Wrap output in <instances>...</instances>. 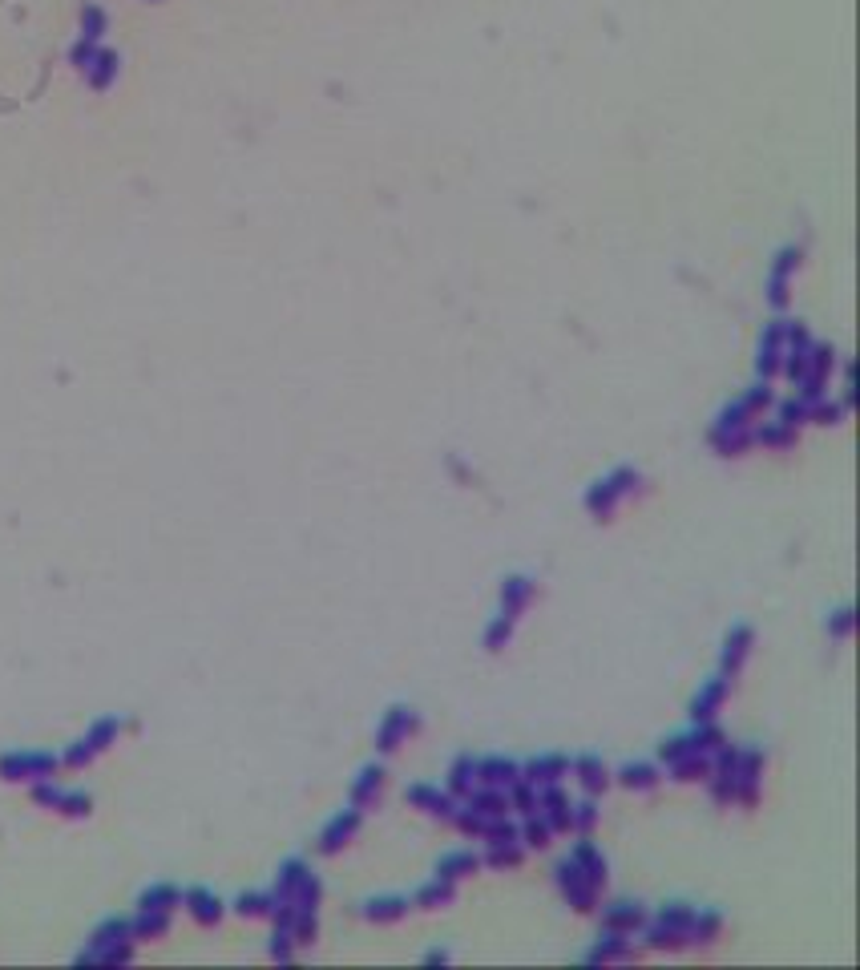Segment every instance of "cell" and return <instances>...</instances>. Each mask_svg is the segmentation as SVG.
<instances>
[{
    "label": "cell",
    "mask_w": 860,
    "mask_h": 970,
    "mask_svg": "<svg viewBox=\"0 0 860 970\" xmlns=\"http://www.w3.org/2000/svg\"><path fill=\"white\" fill-rule=\"evenodd\" d=\"M638 485H642V473L634 465H614L606 477H598L590 490H586L582 506H586V514L594 522H610L614 510H618V502L630 498V494H638Z\"/></svg>",
    "instance_id": "1"
},
{
    "label": "cell",
    "mask_w": 860,
    "mask_h": 970,
    "mask_svg": "<svg viewBox=\"0 0 860 970\" xmlns=\"http://www.w3.org/2000/svg\"><path fill=\"white\" fill-rule=\"evenodd\" d=\"M134 930H130V918H122V914H114V918H105L93 934H89V942H85V950H77V962L85 966V962H110V966H118V962H130L134 958Z\"/></svg>",
    "instance_id": "2"
},
{
    "label": "cell",
    "mask_w": 860,
    "mask_h": 970,
    "mask_svg": "<svg viewBox=\"0 0 860 970\" xmlns=\"http://www.w3.org/2000/svg\"><path fill=\"white\" fill-rule=\"evenodd\" d=\"M61 768V756L57 752H45V748H13V752H0V781H13V785H37V781H53V772Z\"/></svg>",
    "instance_id": "3"
},
{
    "label": "cell",
    "mask_w": 860,
    "mask_h": 970,
    "mask_svg": "<svg viewBox=\"0 0 860 970\" xmlns=\"http://www.w3.org/2000/svg\"><path fill=\"white\" fill-rule=\"evenodd\" d=\"M118 736H122V716H97V720L89 724V732H85L81 740H73V744L61 752V764H69V768H85L93 756H101L110 744H118Z\"/></svg>",
    "instance_id": "4"
},
{
    "label": "cell",
    "mask_w": 860,
    "mask_h": 970,
    "mask_svg": "<svg viewBox=\"0 0 860 970\" xmlns=\"http://www.w3.org/2000/svg\"><path fill=\"white\" fill-rule=\"evenodd\" d=\"M554 886H558V894H562L578 914H590V910L598 906V886L586 878V873H582L570 857H562V861L554 865Z\"/></svg>",
    "instance_id": "5"
},
{
    "label": "cell",
    "mask_w": 860,
    "mask_h": 970,
    "mask_svg": "<svg viewBox=\"0 0 860 970\" xmlns=\"http://www.w3.org/2000/svg\"><path fill=\"white\" fill-rule=\"evenodd\" d=\"M416 728H420L416 708H408V704H392V708L384 712L380 728H376V752H380V756H392Z\"/></svg>",
    "instance_id": "6"
},
{
    "label": "cell",
    "mask_w": 860,
    "mask_h": 970,
    "mask_svg": "<svg viewBox=\"0 0 860 970\" xmlns=\"http://www.w3.org/2000/svg\"><path fill=\"white\" fill-rule=\"evenodd\" d=\"M360 825H364V809H356V805L332 813V817L324 821V829H319V841H315L319 853H324V857H336L344 845H352V837L360 833Z\"/></svg>",
    "instance_id": "7"
},
{
    "label": "cell",
    "mask_w": 860,
    "mask_h": 970,
    "mask_svg": "<svg viewBox=\"0 0 860 970\" xmlns=\"http://www.w3.org/2000/svg\"><path fill=\"white\" fill-rule=\"evenodd\" d=\"M751 647H756V627H751V623H731L723 631V643H719V675L735 679L743 671Z\"/></svg>",
    "instance_id": "8"
},
{
    "label": "cell",
    "mask_w": 860,
    "mask_h": 970,
    "mask_svg": "<svg viewBox=\"0 0 860 970\" xmlns=\"http://www.w3.org/2000/svg\"><path fill=\"white\" fill-rule=\"evenodd\" d=\"M33 801L41 809H53V813H65V817H89L93 813V797L85 789H57L53 781H37Z\"/></svg>",
    "instance_id": "9"
},
{
    "label": "cell",
    "mask_w": 860,
    "mask_h": 970,
    "mask_svg": "<svg viewBox=\"0 0 860 970\" xmlns=\"http://www.w3.org/2000/svg\"><path fill=\"white\" fill-rule=\"evenodd\" d=\"M760 781H764V752L760 748H739L735 760V801L756 805L760 801Z\"/></svg>",
    "instance_id": "10"
},
{
    "label": "cell",
    "mask_w": 860,
    "mask_h": 970,
    "mask_svg": "<svg viewBox=\"0 0 860 970\" xmlns=\"http://www.w3.org/2000/svg\"><path fill=\"white\" fill-rule=\"evenodd\" d=\"M404 801H408L412 809L428 813V817H441V821H453V813H457V797L445 793V789H437V785H428V781L408 785V789H404Z\"/></svg>",
    "instance_id": "11"
},
{
    "label": "cell",
    "mask_w": 860,
    "mask_h": 970,
    "mask_svg": "<svg viewBox=\"0 0 860 970\" xmlns=\"http://www.w3.org/2000/svg\"><path fill=\"white\" fill-rule=\"evenodd\" d=\"M570 772V756L566 752H537L521 764V781H529L533 789L542 785H562V776Z\"/></svg>",
    "instance_id": "12"
},
{
    "label": "cell",
    "mask_w": 860,
    "mask_h": 970,
    "mask_svg": "<svg viewBox=\"0 0 860 970\" xmlns=\"http://www.w3.org/2000/svg\"><path fill=\"white\" fill-rule=\"evenodd\" d=\"M727 696H731V679L727 675H711V679H703L699 684V692H695V700H691V724H703V720H715L719 716V708L727 704Z\"/></svg>",
    "instance_id": "13"
},
{
    "label": "cell",
    "mask_w": 860,
    "mask_h": 970,
    "mask_svg": "<svg viewBox=\"0 0 860 970\" xmlns=\"http://www.w3.org/2000/svg\"><path fill=\"white\" fill-rule=\"evenodd\" d=\"M537 813L546 817V825L554 833H570V813H574V801L566 797L562 785H542L537 789Z\"/></svg>",
    "instance_id": "14"
},
{
    "label": "cell",
    "mask_w": 860,
    "mask_h": 970,
    "mask_svg": "<svg viewBox=\"0 0 860 970\" xmlns=\"http://www.w3.org/2000/svg\"><path fill=\"white\" fill-rule=\"evenodd\" d=\"M517 776H521V760L501 756V752L477 756V785H485V789H509Z\"/></svg>",
    "instance_id": "15"
},
{
    "label": "cell",
    "mask_w": 860,
    "mask_h": 970,
    "mask_svg": "<svg viewBox=\"0 0 860 970\" xmlns=\"http://www.w3.org/2000/svg\"><path fill=\"white\" fill-rule=\"evenodd\" d=\"M570 768H574V776H578V785L586 789V797H598V793H606L610 789V768H606V760L598 756V752H578L574 760H570Z\"/></svg>",
    "instance_id": "16"
},
{
    "label": "cell",
    "mask_w": 860,
    "mask_h": 970,
    "mask_svg": "<svg viewBox=\"0 0 860 970\" xmlns=\"http://www.w3.org/2000/svg\"><path fill=\"white\" fill-rule=\"evenodd\" d=\"M384 776H388V768H384L380 760L364 764V768L356 772V781L348 785V801H352L356 809H368V805H376V801H380V793H384Z\"/></svg>",
    "instance_id": "17"
},
{
    "label": "cell",
    "mask_w": 860,
    "mask_h": 970,
    "mask_svg": "<svg viewBox=\"0 0 860 970\" xmlns=\"http://www.w3.org/2000/svg\"><path fill=\"white\" fill-rule=\"evenodd\" d=\"M614 781L622 785V789H630V793H651V789H659V781H663V772H659V764L655 760H626V764H618V772H610Z\"/></svg>",
    "instance_id": "18"
},
{
    "label": "cell",
    "mask_w": 860,
    "mask_h": 970,
    "mask_svg": "<svg viewBox=\"0 0 860 970\" xmlns=\"http://www.w3.org/2000/svg\"><path fill=\"white\" fill-rule=\"evenodd\" d=\"M533 578L529 574H521V570H513V574H505L501 578V587H497V599H501V615H513V619H521V611L529 607V599H533Z\"/></svg>",
    "instance_id": "19"
},
{
    "label": "cell",
    "mask_w": 860,
    "mask_h": 970,
    "mask_svg": "<svg viewBox=\"0 0 860 970\" xmlns=\"http://www.w3.org/2000/svg\"><path fill=\"white\" fill-rule=\"evenodd\" d=\"M182 906L190 910V918H194L198 926H219L223 914H227L223 898L214 894V890H206V886H190V890L182 894Z\"/></svg>",
    "instance_id": "20"
},
{
    "label": "cell",
    "mask_w": 860,
    "mask_h": 970,
    "mask_svg": "<svg viewBox=\"0 0 860 970\" xmlns=\"http://www.w3.org/2000/svg\"><path fill=\"white\" fill-rule=\"evenodd\" d=\"M570 861H574V865L586 873V878H590L598 890L610 882V861H606V853H602V849H598L590 837H582V841L570 849Z\"/></svg>",
    "instance_id": "21"
},
{
    "label": "cell",
    "mask_w": 860,
    "mask_h": 970,
    "mask_svg": "<svg viewBox=\"0 0 860 970\" xmlns=\"http://www.w3.org/2000/svg\"><path fill=\"white\" fill-rule=\"evenodd\" d=\"M473 789H477V756L473 752H457L449 760V772H445V793H453L457 801H465Z\"/></svg>",
    "instance_id": "22"
},
{
    "label": "cell",
    "mask_w": 860,
    "mask_h": 970,
    "mask_svg": "<svg viewBox=\"0 0 860 970\" xmlns=\"http://www.w3.org/2000/svg\"><path fill=\"white\" fill-rule=\"evenodd\" d=\"M642 922H647V906H642V902H630V898L610 902V906L602 910V930L634 934V930H642Z\"/></svg>",
    "instance_id": "23"
},
{
    "label": "cell",
    "mask_w": 860,
    "mask_h": 970,
    "mask_svg": "<svg viewBox=\"0 0 860 970\" xmlns=\"http://www.w3.org/2000/svg\"><path fill=\"white\" fill-rule=\"evenodd\" d=\"M360 914L372 926H392V922H400L408 914V898L404 894H376V898H364Z\"/></svg>",
    "instance_id": "24"
},
{
    "label": "cell",
    "mask_w": 860,
    "mask_h": 970,
    "mask_svg": "<svg viewBox=\"0 0 860 970\" xmlns=\"http://www.w3.org/2000/svg\"><path fill=\"white\" fill-rule=\"evenodd\" d=\"M634 954V946H630V934H618V930H602L598 938H594V946L586 950V962L590 966H606V962H626Z\"/></svg>",
    "instance_id": "25"
},
{
    "label": "cell",
    "mask_w": 860,
    "mask_h": 970,
    "mask_svg": "<svg viewBox=\"0 0 860 970\" xmlns=\"http://www.w3.org/2000/svg\"><path fill=\"white\" fill-rule=\"evenodd\" d=\"M796 263H800V251L796 247H784L776 255V267H772V279H768V300H772V308H788V275L796 271Z\"/></svg>",
    "instance_id": "26"
},
{
    "label": "cell",
    "mask_w": 860,
    "mask_h": 970,
    "mask_svg": "<svg viewBox=\"0 0 860 970\" xmlns=\"http://www.w3.org/2000/svg\"><path fill=\"white\" fill-rule=\"evenodd\" d=\"M311 873V865L303 861V857H287V861H279V869H275V886H271V898L275 902H291L295 898V890H299V882Z\"/></svg>",
    "instance_id": "27"
},
{
    "label": "cell",
    "mask_w": 860,
    "mask_h": 970,
    "mask_svg": "<svg viewBox=\"0 0 860 970\" xmlns=\"http://www.w3.org/2000/svg\"><path fill=\"white\" fill-rule=\"evenodd\" d=\"M453 902H457V882L441 878V873H433V882H424V886L412 894V906H420V910H445V906H453Z\"/></svg>",
    "instance_id": "28"
},
{
    "label": "cell",
    "mask_w": 860,
    "mask_h": 970,
    "mask_svg": "<svg viewBox=\"0 0 860 970\" xmlns=\"http://www.w3.org/2000/svg\"><path fill=\"white\" fill-rule=\"evenodd\" d=\"M481 869V853L473 849H449L441 861H437V873L449 882H461V878H473V873Z\"/></svg>",
    "instance_id": "29"
},
{
    "label": "cell",
    "mask_w": 860,
    "mask_h": 970,
    "mask_svg": "<svg viewBox=\"0 0 860 970\" xmlns=\"http://www.w3.org/2000/svg\"><path fill=\"white\" fill-rule=\"evenodd\" d=\"M465 809L469 813H477V817H505L509 813V797H505V789H485V785H477L469 797H465Z\"/></svg>",
    "instance_id": "30"
},
{
    "label": "cell",
    "mask_w": 860,
    "mask_h": 970,
    "mask_svg": "<svg viewBox=\"0 0 860 970\" xmlns=\"http://www.w3.org/2000/svg\"><path fill=\"white\" fill-rule=\"evenodd\" d=\"M719 934H723V910H699L695 906V918L687 926V946H711Z\"/></svg>",
    "instance_id": "31"
},
{
    "label": "cell",
    "mask_w": 860,
    "mask_h": 970,
    "mask_svg": "<svg viewBox=\"0 0 860 970\" xmlns=\"http://www.w3.org/2000/svg\"><path fill=\"white\" fill-rule=\"evenodd\" d=\"M130 930H134V942H158L170 934V914L166 910H138L130 918Z\"/></svg>",
    "instance_id": "32"
},
{
    "label": "cell",
    "mask_w": 860,
    "mask_h": 970,
    "mask_svg": "<svg viewBox=\"0 0 860 970\" xmlns=\"http://www.w3.org/2000/svg\"><path fill=\"white\" fill-rule=\"evenodd\" d=\"M85 77H89V85H93L97 93H101V89H110V85L118 81V53H114V49H105V45H97V53H93Z\"/></svg>",
    "instance_id": "33"
},
{
    "label": "cell",
    "mask_w": 860,
    "mask_h": 970,
    "mask_svg": "<svg viewBox=\"0 0 860 970\" xmlns=\"http://www.w3.org/2000/svg\"><path fill=\"white\" fill-rule=\"evenodd\" d=\"M513 631H517V619L497 611V615L485 623V631H481V647H485L489 655H501V651L513 643Z\"/></svg>",
    "instance_id": "34"
},
{
    "label": "cell",
    "mask_w": 860,
    "mask_h": 970,
    "mask_svg": "<svg viewBox=\"0 0 860 970\" xmlns=\"http://www.w3.org/2000/svg\"><path fill=\"white\" fill-rule=\"evenodd\" d=\"M642 942H647L651 950H679V946H687V934L667 926V922H659V918H651V922H642Z\"/></svg>",
    "instance_id": "35"
},
{
    "label": "cell",
    "mask_w": 860,
    "mask_h": 970,
    "mask_svg": "<svg viewBox=\"0 0 860 970\" xmlns=\"http://www.w3.org/2000/svg\"><path fill=\"white\" fill-rule=\"evenodd\" d=\"M174 906H182V890L174 882H154L138 894V910H166L170 914Z\"/></svg>",
    "instance_id": "36"
},
{
    "label": "cell",
    "mask_w": 860,
    "mask_h": 970,
    "mask_svg": "<svg viewBox=\"0 0 860 970\" xmlns=\"http://www.w3.org/2000/svg\"><path fill=\"white\" fill-rule=\"evenodd\" d=\"M667 768H671V781H679V785H695V781H707V776H711V756L687 752L683 760H675V764H667Z\"/></svg>",
    "instance_id": "37"
},
{
    "label": "cell",
    "mask_w": 860,
    "mask_h": 970,
    "mask_svg": "<svg viewBox=\"0 0 860 970\" xmlns=\"http://www.w3.org/2000/svg\"><path fill=\"white\" fill-rule=\"evenodd\" d=\"M723 740H727V736H723V728H719L715 720H703V724H691V728H687V748L699 752V756H711Z\"/></svg>",
    "instance_id": "38"
},
{
    "label": "cell",
    "mask_w": 860,
    "mask_h": 970,
    "mask_svg": "<svg viewBox=\"0 0 860 970\" xmlns=\"http://www.w3.org/2000/svg\"><path fill=\"white\" fill-rule=\"evenodd\" d=\"M550 837H554V829L546 825V817H542V813H529V817H521V825H517V841H521L525 849H546V845H550Z\"/></svg>",
    "instance_id": "39"
},
{
    "label": "cell",
    "mask_w": 860,
    "mask_h": 970,
    "mask_svg": "<svg viewBox=\"0 0 860 970\" xmlns=\"http://www.w3.org/2000/svg\"><path fill=\"white\" fill-rule=\"evenodd\" d=\"M707 441L715 445L719 457H743L747 445H751V429H735V433H719V429H711Z\"/></svg>",
    "instance_id": "40"
},
{
    "label": "cell",
    "mask_w": 860,
    "mask_h": 970,
    "mask_svg": "<svg viewBox=\"0 0 860 970\" xmlns=\"http://www.w3.org/2000/svg\"><path fill=\"white\" fill-rule=\"evenodd\" d=\"M521 861H525L521 841H509V845H489V849H485V857H481V865H489V869H517Z\"/></svg>",
    "instance_id": "41"
},
{
    "label": "cell",
    "mask_w": 860,
    "mask_h": 970,
    "mask_svg": "<svg viewBox=\"0 0 860 970\" xmlns=\"http://www.w3.org/2000/svg\"><path fill=\"white\" fill-rule=\"evenodd\" d=\"M271 906H275L271 890H247V894L235 898V914H243V918H267Z\"/></svg>",
    "instance_id": "42"
},
{
    "label": "cell",
    "mask_w": 860,
    "mask_h": 970,
    "mask_svg": "<svg viewBox=\"0 0 860 970\" xmlns=\"http://www.w3.org/2000/svg\"><path fill=\"white\" fill-rule=\"evenodd\" d=\"M751 441H760L764 449H792V445H796V429L772 421V425H760L756 433H751Z\"/></svg>",
    "instance_id": "43"
},
{
    "label": "cell",
    "mask_w": 860,
    "mask_h": 970,
    "mask_svg": "<svg viewBox=\"0 0 860 970\" xmlns=\"http://www.w3.org/2000/svg\"><path fill=\"white\" fill-rule=\"evenodd\" d=\"M505 797H509V809H513V813H521V817L537 813V789H533L529 781H521V776L505 789Z\"/></svg>",
    "instance_id": "44"
},
{
    "label": "cell",
    "mask_w": 860,
    "mask_h": 970,
    "mask_svg": "<svg viewBox=\"0 0 860 970\" xmlns=\"http://www.w3.org/2000/svg\"><path fill=\"white\" fill-rule=\"evenodd\" d=\"M319 902H324V882H319V873H307L295 890V898H291V906L295 910H319Z\"/></svg>",
    "instance_id": "45"
},
{
    "label": "cell",
    "mask_w": 860,
    "mask_h": 970,
    "mask_svg": "<svg viewBox=\"0 0 860 970\" xmlns=\"http://www.w3.org/2000/svg\"><path fill=\"white\" fill-rule=\"evenodd\" d=\"M598 817H602V809L594 805V797H586V801L574 805V813H570V829H574L578 837H590L594 825H598Z\"/></svg>",
    "instance_id": "46"
},
{
    "label": "cell",
    "mask_w": 860,
    "mask_h": 970,
    "mask_svg": "<svg viewBox=\"0 0 860 970\" xmlns=\"http://www.w3.org/2000/svg\"><path fill=\"white\" fill-rule=\"evenodd\" d=\"M481 841L485 845H509V841H517V821H509V813L505 817H489L485 829H481Z\"/></svg>",
    "instance_id": "47"
},
{
    "label": "cell",
    "mask_w": 860,
    "mask_h": 970,
    "mask_svg": "<svg viewBox=\"0 0 860 970\" xmlns=\"http://www.w3.org/2000/svg\"><path fill=\"white\" fill-rule=\"evenodd\" d=\"M655 918L687 934V926H691V918H695V906H691V902H683V898H671V902H663V910H659Z\"/></svg>",
    "instance_id": "48"
},
{
    "label": "cell",
    "mask_w": 860,
    "mask_h": 970,
    "mask_svg": "<svg viewBox=\"0 0 860 970\" xmlns=\"http://www.w3.org/2000/svg\"><path fill=\"white\" fill-rule=\"evenodd\" d=\"M747 425H751V413H747L743 401H735V405H723V409H719V417H715L711 429H719V433H735V429H747Z\"/></svg>",
    "instance_id": "49"
},
{
    "label": "cell",
    "mask_w": 860,
    "mask_h": 970,
    "mask_svg": "<svg viewBox=\"0 0 860 970\" xmlns=\"http://www.w3.org/2000/svg\"><path fill=\"white\" fill-rule=\"evenodd\" d=\"M852 627H856V611H852L848 603H840V607H836V611H828V619H824L828 639H848V635H852Z\"/></svg>",
    "instance_id": "50"
},
{
    "label": "cell",
    "mask_w": 860,
    "mask_h": 970,
    "mask_svg": "<svg viewBox=\"0 0 860 970\" xmlns=\"http://www.w3.org/2000/svg\"><path fill=\"white\" fill-rule=\"evenodd\" d=\"M291 938H295V946H311V942L319 938V918H315V910H295Z\"/></svg>",
    "instance_id": "51"
},
{
    "label": "cell",
    "mask_w": 860,
    "mask_h": 970,
    "mask_svg": "<svg viewBox=\"0 0 860 970\" xmlns=\"http://www.w3.org/2000/svg\"><path fill=\"white\" fill-rule=\"evenodd\" d=\"M101 37H105V9L85 5L81 9V41H101Z\"/></svg>",
    "instance_id": "52"
},
{
    "label": "cell",
    "mask_w": 860,
    "mask_h": 970,
    "mask_svg": "<svg viewBox=\"0 0 860 970\" xmlns=\"http://www.w3.org/2000/svg\"><path fill=\"white\" fill-rule=\"evenodd\" d=\"M655 752H659V760H663V764H675V760H683V756L691 752V748H687V732H671V736H663Z\"/></svg>",
    "instance_id": "53"
},
{
    "label": "cell",
    "mask_w": 860,
    "mask_h": 970,
    "mask_svg": "<svg viewBox=\"0 0 860 970\" xmlns=\"http://www.w3.org/2000/svg\"><path fill=\"white\" fill-rule=\"evenodd\" d=\"M267 954L275 958V962H291V954H295V938H291V930H271V942H267Z\"/></svg>",
    "instance_id": "54"
},
{
    "label": "cell",
    "mask_w": 860,
    "mask_h": 970,
    "mask_svg": "<svg viewBox=\"0 0 860 970\" xmlns=\"http://www.w3.org/2000/svg\"><path fill=\"white\" fill-rule=\"evenodd\" d=\"M808 409H812V405H808V401H800V397H796V401H784V405H780V425L800 429V425L808 421Z\"/></svg>",
    "instance_id": "55"
},
{
    "label": "cell",
    "mask_w": 860,
    "mask_h": 970,
    "mask_svg": "<svg viewBox=\"0 0 860 970\" xmlns=\"http://www.w3.org/2000/svg\"><path fill=\"white\" fill-rule=\"evenodd\" d=\"M743 405H747V413H751V417L764 413V409L772 405V388H768V384H756V388H751V393L743 397Z\"/></svg>",
    "instance_id": "56"
},
{
    "label": "cell",
    "mask_w": 860,
    "mask_h": 970,
    "mask_svg": "<svg viewBox=\"0 0 860 970\" xmlns=\"http://www.w3.org/2000/svg\"><path fill=\"white\" fill-rule=\"evenodd\" d=\"M424 962H428V966H437V962H453V950H449V946H433V950L424 954Z\"/></svg>",
    "instance_id": "57"
}]
</instances>
